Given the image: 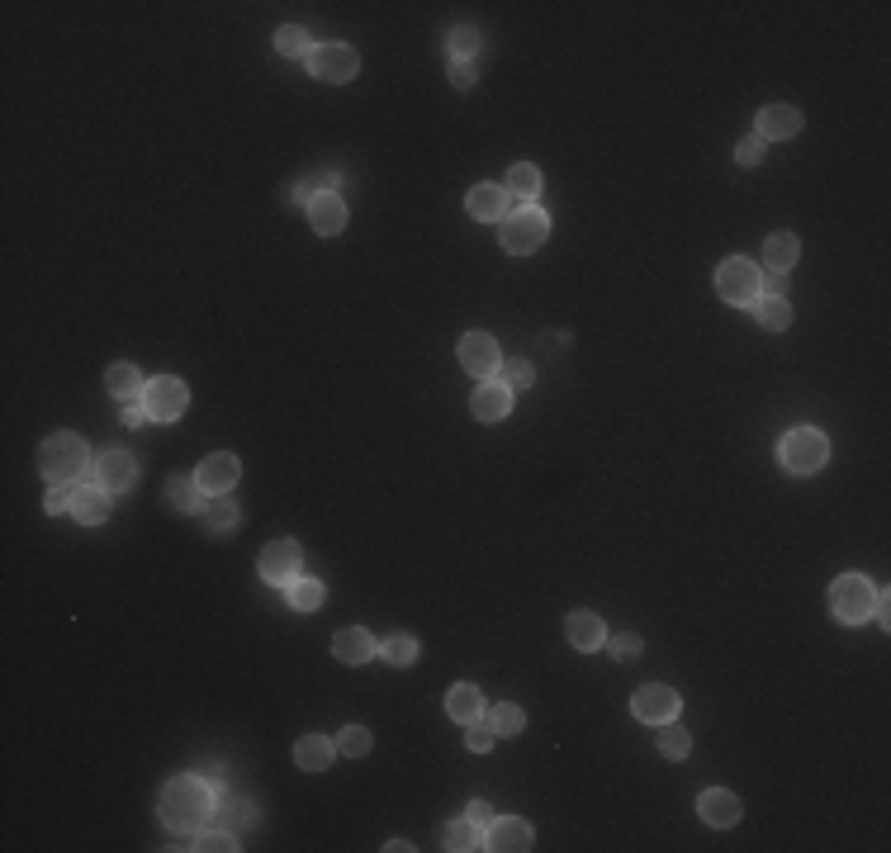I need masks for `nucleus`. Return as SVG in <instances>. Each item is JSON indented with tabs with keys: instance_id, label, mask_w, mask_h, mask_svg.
<instances>
[{
	"instance_id": "f257e3e1",
	"label": "nucleus",
	"mask_w": 891,
	"mask_h": 853,
	"mask_svg": "<svg viewBox=\"0 0 891 853\" xmlns=\"http://www.w3.org/2000/svg\"><path fill=\"white\" fill-rule=\"evenodd\" d=\"M214 811V792L200 778H171L162 792V820L176 835H195Z\"/></svg>"
},
{
	"instance_id": "f03ea898",
	"label": "nucleus",
	"mask_w": 891,
	"mask_h": 853,
	"mask_svg": "<svg viewBox=\"0 0 891 853\" xmlns=\"http://www.w3.org/2000/svg\"><path fill=\"white\" fill-rule=\"evenodd\" d=\"M38 470L48 484H76L81 474L91 470V451H86V441L76 432H57L43 441V451H38Z\"/></svg>"
},
{
	"instance_id": "7ed1b4c3",
	"label": "nucleus",
	"mask_w": 891,
	"mask_h": 853,
	"mask_svg": "<svg viewBox=\"0 0 891 853\" xmlns=\"http://www.w3.org/2000/svg\"><path fill=\"white\" fill-rule=\"evenodd\" d=\"M778 460L787 474H816L825 460H830V441L816 427H792V432L778 441Z\"/></svg>"
},
{
	"instance_id": "20e7f679",
	"label": "nucleus",
	"mask_w": 891,
	"mask_h": 853,
	"mask_svg": "<svg viewBox=\"0 0 891 853\" xmlns=\"http://www.w3.org/2000/svg\"><path fill=\"white\" fill-rule=\"evenodd\" d=\"M716 294L726 304H740V309H754V299L764 294V271L745 261V256H730L726 266L716 271Z\"/></svg>"
},
{
	"instance_id": "39448f33",
	"label": "nucleus",
	"mask_w": 891,
	"mask_h": 853,
	"mask_svg": "<svg viewBox=\"0 0 891 853\" xmlns=\"http://www.w3.org/2000/svg\"><path fill=\"white\" fill-rule=\"evenodd\" d=\"M877 607V593L873 583L863 579V574H839L835 588H830V612H835L844 626H858V621H868Z\"/></svg>"
},
{
	"instance_id": "423d86ee",
	"label": "nucleus",
	"mask_w": 891,
	"mask_h": 853,
	"mask_svg": "<svg viewBox=\"0 0 891 853\" xmlns=\"http://www.w3.org/2000/svg\"><path fill=\"white\" fill-rule=\"evenodd\" d=\"M550 233V218L536 209V204H517L508 218H503V247H508L512 256H527L536 252L541 242H546Z\"/></svg>"
},
{
	"instance_id": "0eeeda50",
	"label": "nucleus",
	"mask_w": 891,
	"mask_h": 853,
	"mask_svg": "<svg viewBox=\"0 0 891 853\" xmlns=\"http://www.w3.org/2000/svg\"><path fill=\"white\" fill-rule=\"evenodd\" d=\"M185 403H190V389L171 375H157V380L143 384V408L152 422H176L185 413Z\"/></svg>"
},
{
	"instance_id": "6e6552de",
	"label": "nucleus",
	"mask_w": 891,
	"mask_h": 853,
	"mask_svg": "<svg viewBox=\"0 0 891 853\" xmlns=\"http://www.w3.org/2000/svg\"><path fill=\"white\" fill-rule=\"evenodd\" d=\"M309 67H313V76H318V81L346 86L351 76L361 72V57H356V48H351V43H323V48H313Z\"/></svg>"
},
{
	"instance_id": "1a4fd4ad",
	"label": "nucleus",
	"mask_w": 891,
	"mask_h": 853,
	"mask_svg": "<svg viewBox=\"0 0 891 853\" xmlns=\"http://www.w3.org/2000/svg\"><path fill=\"white\" fill-rule=\"evenodd\" d=\"M631 711H636V721H645V726H669V721H678L683 702H678L673 688L650 683V688H640L636 697H631Z\"/></svg>"
},
{
	"instance_id": "9d476101",
	"label": "nucleus",
	"mask_w": 891,
	"mask_h": 853,
	"mask_svg": "<svg viewBox=\"0 0 891 853\" xmlns=\"http://www.w3.org/2000/svg\"><path fill=\"white\" fill-rule=\"evenodd\" d=\"M460 365L470 370L474 380H493L503 370V351H498V342H493L489 332H465L460 337Z\"/></svg>"
},
{
	"instance_id": "9b49d317",
	"label": "nucleus",
	"mask_w": 891,
	"mask_h": 853,
	"mask_svg": "<svg viewBox=\"0 0 891 853\" xmlns=\"http://www.w3.org/2000/svg\"><path fill=\"white\" fill-rule=\"evenodd\" d=\"M299 569H304V555H299V545L294 541H271L261 550V579L266 583H280V588H290L299 579Z\"/></svg>"
},
{
	"instance_id": "f8f14e48",
	"label": "nucleus",
	"mask_w": 891,
	"mask_h": 853,
	"mask_svg": "<svg viewBox=\"0 0 891 853\" xmlns=\"http://www.w3.org/2000/svg\"><path fill=\"white\" fill-rule=\"evenodd\" d=\"M470 413L479 422L508 418L512 413V389L503 380H479V389H474V399H470Z\"/></svg>"
},
{
	"instance_id": "ddd939ff",
	"label": "nucleus",
	"mask_w": 891,
	"mask_h": 853,
	"mask_svg": "<svg viewBox=\"0 0 891 853\" xmlns=\"http://www.w3.org/2000/svg\"><path fill=\"white\" fill-rule=\"evenodd\" d=\"M237 474H242V465H237V455H228V451H214L209 460L200 465V489L209 493V498H219V493H228L237 484Z\"/></svg>"
},
{
	"instance_id": "4468645a",
	"label": "nucleus",
	"mask_w": 891,
	"mask_h": 853,
	"mask_svg": "<svg viewBox=\"0 0 891 853\" xmlns=\"http://www.w3.org/2000/svg\"><path fill=\"white\" fill-rule=\"evenodd\" d=\"M697 816L716 825V830H730L735 820H740V797L726 792V787H707L702 797H697Z\"/></svg>"
},
{
	"instance_id": "2eb2a0df",
	"label": "nucleus",
	"mask_w": 891,
	"mask_h": 853,
	"mask_svg": "<svg viewBox=\"0 0 891 853\" xmlns=\"http://www.w3.org/2000/svg\"><path fill=\"white\" fill-rule=\"evenodd\" d=\"M95 474H100V484L110 493H124L138 484V460L128 451H105L100 455V465H95Z\"/></svg>"
},
{
	"instance_id": "dca6fc26",
	"label": "nucleus",
	"mask_w": 891,
	"mask_h": 853,
	"mask_svg": "<svg viewBox=\"0 0 891 853\" xmlns=\"http://www.w3.org/2000/svg\"><path fill=\"white\" fill-rule=\"evenodd\" d=\"M564 636H569L574 650H598V645H607V626H602L598 612L579 607V612H569V621H564Z\"/></svg>"
},
{
	"instance_id": "f3484780",
	"label": "nucleus",
	"mask_w": 891,
	"mask_h": 853,
	"mask_svg": "<svg viewBox=\"0 0 891 853\" xmlns=\"http://www.w3.org/2000/svg\"><path fill=\"white\" fill-rule=\"evenodd\" d=\"M309 218H313V233L318 237H337L346 228V204L332 195V190H318L309 200Z\"/></svg>"
},
{
	"instance_id": "a211bd4d",
	"label": "nucleus",
	"mask_w": 891,
	"mask_h": 853,
	"mask_svg": "<svg viewBox=\"0 0 891 853\" xmlns=\"http://www.w3.org/2000/svg\"><path fill=\"white\" fill-rule=\"evenodd\" d=\"M332 654H337L342 664H365V659L380 654V640L370 636V631H361V626H346V631L332 636Z\"/></svg>"
},
{
	"instance_id": "6ab92c4d",
	"label": "nucleus",
	"mask_w": 891,
	"mask_h": 853,
	"mask_svg": "<svg viewBox=\"0 0 891 853\" xmlns=\"http://www.w3.org/2000/svg\"><path fill=\"white\" fill-rule=\"evenodd\" d=\"M489 849H503V853H517V849H531V825L522 816H493L489 825Z\"/></svg>"
},
{
	"instance_id": "aec40b11",
	"label": "nucleus",
	"mask_w": 891,
	"mask_h": 853,
	"mask_svg": "<svg viewBox=\"0 0 891 853\" xmlns=\"http://www.w3.org/2000/svg\"><path fill=\"white\" fill-rule=\"evenodd\" d=\"M72 517L86 522V527H100V522L110 517V489H105V484H81L72 498Z\"/></svg>"
},
{
	"instance_id": "412c9836",
	"label": "nucleus",
	"mask_w": 891,
	"mask_h": 853,
	"mask_svg": "<svg viewBox=\"0 0 891 853\" xmlns=\"http://www.w3.org/2000/svg\"><path fill=\"white\" fill-rule=\"evenodd\" d=\"M446 716L460 721V726H474V721H484V692L474 688V683H455L446 692Z\"/></svg>"
},
{
	"instance_id": "4be33fe9",
	"label": "nucleus",
	"mask_w": 891,
	"mask_h": 853,
	"mask_svg": "<svg viewBox=\"0 0 891 853\" xmlns=\"http://www.w3.org/2000/svg\"><path fill=\"white\" fill-rule=\"evenodd\" d=\"M465 209H470L474 218H508L512 214V195L503 190V185H474L470 190V200H465Z\"/></svg>"
},
{
	"instance_id": "5701e85b",
	"label": "nucleus",
	"mask_w": 891,
	"mask_h": 853,
	"mask_svg": "<svg viewBox=\"0 0 891 853\" xmlns=\"http://www.w3.org/2000/svg\"><path fill=\"white\" fill-rule=\"evenodd\" d=\"M801 128V109H792V105H764L759 109V138H792Z\"/></svg>"
},
{
	"instance_id": "b1692460",
	"label": "nucleus",
	"mask_w": 891,
	"mask_h": 853,
	"mask_svg": "<svg viewBox=\"0 0 891 853\" xmlns=\"http://www.w3.org/2000/svg\"><path fill=\"white\" fill-rule=\"evenodd\" d=\"M332 754H337V745H332L328 735H304V740L294 745V763H299L304 773H323V768H332Z\"/></svg>"
},
{
	"instance_id": "393cba45",
	"label": "nucleus",
	"mask_w": 891,
	"mask_h": 853,
	"mask_svg": "<svg viewBox=\"0 0 891 853\" xmlns=\"http://www.w3.org/2000/svg\"><path fill=\"white\" fill-rule=\"evenodd\" d=\"M797 256H801V242L792 233H773L764 242V261H768V271L773 275H787L792 266H797Z\"/></svg>"
},
{
	"instance_id": "a878e982",
	"label": "nucleus",
	"mask_w": 891,
	"mask_h": 853,
	"mask_svg": "<svg viewBox=\"0 0 891 853\" xmlns=\"http://www.w3.org/2000/svg\"><path fill=\"white\" fill-rule=\"evenodd\" d=\"M105 389H110L114 399L133 403L138 394H143V375H138V365H128V361L110 365V370H105Z\"/></svg>"
},
{
	"instance_id": "bb28decb",
	"label": "nucleus",
	"mask_w": 891,
	"mask_h": 853,
	"mask_svg": "<svg viewBox=\"0 0 891 853\" xmlns=\"http://www.w3.org/2000/svg\"><path fill=\"white\" fill-rule=\"evenodd\" d=\"M503 190L512 195V204L536 200V195H541V171H536L531 162H517V166L508 171V185H503Z\"/></svg>"
},
{
	"instance_id": "cd10ccee",
	"label": "nucleus",
	"mask_w": 891,
	"mask_h": 853,
	"mask_svg": "<svg viewBox=\"0 0 891 853\" xmlns=\"http://www.w3.org/2000/svg\"><path fill=\"white\" fill-rule=\"evenodd\" d=\"M754 318H759L768 332H782V327L792 323V309H787L782 294H759V299H754Z\"/></svg>"
},
{
	"instance_id": "c85d7f7f",
	"label": "nucleus",
	"mask_w": 891,
	"mask_h": 853,
	"mask_svg": "<svg viewBox=\"0 0 891 853\" xmlns=\"http://www.w3.org/2000/svg\"><path fill=\"white\" fill-rule=\"evenodd\" d=\"M484 726H489L493 735H517V730L527 726V716H522V707H517V702H498V707H489Z\"/></svg>"
},
{
	"instance_id": "c756f323",
	"label": "nucleus",
	"mask_w": 891,
	"mask_h": 853,
	"mask_svg": "<svg viewBox=\"0 0 891 853\" xmlns=\"http://www.w3.org/2000/svg\"><path fill=\"white\" fill-rule=\"evenodd\" d=\"M441 844L455 853H465V849H484V839H479V825H470V820H451L446 830H441Z\"/></svg>"
},
{
	"instance_id": "7c9ffc66",
	"label": "nucleus",
	"mask_w": 891,
	"mask_h": 853,
	"mask_svg": "<svg viewBox=\"0 0 891 853\" xmlns=\"http://www.w3.org/2000/svg\"><path fill=\"white\" fill-rule=\"evenodd\" d=\"M290 607L294 612H318V607H323V583L299 574V579L290 583Z\"/></svg>"
},
{
	"instance_id": "2f4dec72",
	"label": "nucleus",
	"mask_w": 891,
	"mask_h": 853,
	"mask_svg": "<svg viewBox=\"0 0 891 853\" xmlns=\"http://www.w3.org/2000/svg\"><path fill=\"white\" fill-rule=\"evenodd\" d=\"M479 29L474 24H460V29H451V38H446V48H451L455 62H474V53H479Z\"/></svg>"
},
{
	"instance_id": "473e14b6",
	"label": "nucleus",
	"mask_w": 891,
	"mask_h": 853,
	"mask_svg": "<svg viewBox=\"0 0 891 853\" xmlns=\"http://www.w3.org/2000/svg\"><path fill=\"white\" fill-rule=\"evenodd\" d=\"M200 479H181V474H176V479H171V484H166V498H171V503H176V508L181 512H190V508H200Z\"/></svg>"
},
{
	"instance_id": "72a5a7b5",
	"label": "nucleus",
	"mask_w": 891,
	"mask_h": 853,
	"mask_svg": "<svg viewBox=\"0 0 891 853\" xmlns=\"http://www.w3.org/2000/svg\"><path fill=\"white\" fill-rule=\"evenodd\" d=\"M275 48L285 57H313V43H309V34L299 29V24H285L280 34H275Z\"/></svg>"
},
{
	"instance_id": "f704fd0d",
	"label": "nucleus",
	"mask_w": 891,
	"mask_h": 853,
	"mask_svg": "<svg viewBox=\"0 0 891 853\" xmlns=\"http://www.w3.org/2000/svg\"><path fill=\"white\" fill-rule=\"evenodd\" d=\"M380 654L384 659H389V664H399V669H408V664H413V659H418V640L413 636H389L380 645Z\"/></svg>"
},
{
	"instance_id": "c9c22d12",
	"label": "nucleus",
	"mask_w": 891,
	"mask_h": 853,
	"mask_svg": "<svg viewBox=\"0 0 891 853\" xmlns=\"http://www.w3.org/2000/svg\"><path fill=\"white\" fill-rule=\"evenodd\" d=\"M204 522H209L214 531H233L237 527V508L219 493V498H209V503H204Z\"/></svg>"
},
{
	"instance_id": "e433bc0d",
	"label": "nucleus",
	"mask_w": 891,
	"mask_h": 853,
	"mask_svg": "<svg viewBox=\"0 0 891 853\" xmlns=\"http://www.w3.org/2000/svg\"><path fill=\"white\" fill-rule=\"evenodd\" d=\"M337 754H346V759H361V754H370V730H365V726H346L342 735H337Z\"/></svg>"
},
{
	"instance_id": "4c0bfd02",
	"label": "nucleus",
	"mask_w": 891,
	"mask_h": 853,
	"mask_svg": "<svg viewBox=\"0 0 891 853\" xmlns=\"http://www.w3.org/2000/svg\"><path fill=\"white\" fill-rule=\"evenodd\" d=\"M659 749L669 754V759H688V749H692V740H688V730H678L669 721V726L659 730Z\"/></svg>"
},
{
	"instance_id": "58836bf2",
	"label": "nucleus",
	"mask_w": 891,
	"mask_h": 853,
	"mask_svg": "<svg viewBox=\"0 0 891 853\" xmlns=\"http://www.w3.org/2000/svg\"><path fill=\"white\" fill-rule=\"evenodd\" d=\"M190 849H204V853H233V849H237V839L228 835V830H204V835L195 839Z\"/></svg>"
},
{
	"instance_id": "ea45409f",
	"label": "nucleus",
	"mask_w": 891,
	"mask_h": 853,
	"mask_svg": "<svg viewBox=\"0 0 891 853\" xmlns=\"http://www.w3.org/2000/svg\"><path fill=\"white\" fill-rule=\"evenodd\" d=\"M531 380H536V370H531L527 361L503 365V384H508V389H531Z\"/></svg>"
},
{
	"instance_id": "a19ab883",
	"label": "nucleus",
	"mask_w": 891,
	"mask_h": 853,
	"mask_svg": "<svg viewBox=\"0 0 891 853\" xmlns=\"http://www.w3.org/2000/svg\"><path fill=\"white\" fill-rule=\"evenodd\" d=\"M607 650L617 654V659H640V650H645V645H640V636H631V631H621V636H612V640H607Z\"/></svg>"
},
{
	"instance_id": "79ce46f5",
	"label": "nucleus",
	"mask_w": 891,
	"mask_h": 853,
	"mask_svg": "<svg viewBox=\"0 0 891 853\" xmlns=\"http://www.w3.org/2000/svg\"><path fill=\"white\" fill-rule=\"evenodd\" d=\"M735 162H740V166H759V162H764V138H759V133L745 138V143L735 147Z\"/></svg>"
},
{
	"instance_id": "37998d69",
	"label": "nucleus",
	"mask_w": 891,
	"mask_h": 853,
	"mask_svg": "<svg viewBox=\"0 0 891 853\" xmlns=\"http://www.w3.org/2000/svg\"><path fill=\"white\" fill-rule=\"evenodd\" d=\"M72 498H76L72 484H53V489H48V503H43V508H48V512H67V508H72Z\"/></svg>"
},
{
	"instance_id": "c03bdc74",
	"label": "nucleus",
	"mask_w": 891,
	"mask_h": 853,
	"mask_svg": "<svg viewBox=\"0 0 891 853\" xmlns=\"http://www.w3.org/2000/svg\"><path fill=\"white\" fill-rule=\"evenodd\" d=\"M465 745H470L474 754H489V749H493V730H489V726L470 730V735H465Z\"/></svg>"
},
{
	"instance_id": "a18cd8bd",
	"label": "nucleus",
	"mask_w": 891,
	"mask_h": 853,
	"mask_svg": "<svg viewBox=\"0 0 891 853\" xmlns=\"http://www.w3.org/2000/svg\"><path fill=\"white\" fill-rule=\"evenodd\" d=\"M451 81L465 91V86H474V62H451Z\"/></svg>"
},
{
	"instance_id": "49530a36",
	"label": "nucleus",
	"mask_w": 891,
	"mask_h": 853,
	"mask_svg": "<svg viewBox=\"0 0 891 853\" xmlns=\"http://www.w3.org/2000/svg\"><path fill=\"white\" fill-rule=\"evenodd\" d=\"M465 820H470V825H493L489 801H470V811H465Z\"/></svg>"
},
{
	"instance_id": "de8ad7c7",
	"label": "nucleus",
	"mask_w": 891,
	"mask_h": 853,
	"mask_svg": "<svg viewBox=\"0 0 891 853\" xmlns=\"http://www.w3.org/2000/svg\"><path fill=\"white\" fill-rule=\"evenodd\" d=\"M147 422V408H138V403H124V427H143Z\"/></svg>"
},
{
	"instance_id": "09e8293b",
	"label": "nucleus",
	"mask_w": 891,
	"mask_h": 853,
	"mask_svg": "<svg viewBox=\"0 0 891 853\" xmlns=\"http://www.w3.org/2000/svg\"><path fill=\"white\" fill-rule=\"evenodd\" d=\"M233 820H237V825H247V820H256L252 801H233Z\"/></svg>"
}]
</instances>
